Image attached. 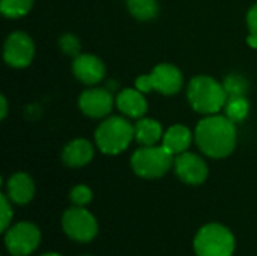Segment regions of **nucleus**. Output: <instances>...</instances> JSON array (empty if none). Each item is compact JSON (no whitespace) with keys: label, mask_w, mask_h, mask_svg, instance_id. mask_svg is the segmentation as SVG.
<instances>
[{"label":"nucleus","mask_w":257,"mask_h":256,"mask_svg":"<svg viewBox=\"0 0 257 256\" xmlns=\"http://www.w3.org/2000/svg\"><path fill=\"white\" fill-rule=\"evenodd\" d=\"M196 143L199 149L211 158L230 155L236 145L235 122L227 116L208 115L196 128Z\"/></svg>","instance_id":"nucleus-1"},{"label":"nucleus","mask_w":257,"mask_h":256,"mask_svg":"<svg viewBox=\"0 0 257 256\" xmlns=\"http://www.w3.org/2000/svg\"><path fill=\"white\" fill-rule=\"evenodd\" d=\"M188 100L191 107L203 115H217L227 101L223 84L209 75H197L188 84Z\"/></svg>","instance_id":"nucleus-2"},{"label":"nucleus","mask_w":257,"mask_h":256,"mask_svg":"<svg viewBox=\"0 0 257 256\" xmlns=\"http://www.w3.org/2000/svg\"><path fill=\"white\" fill-rule=\"evenodd\" d=\"M136 137L134 127L123 118L111 116L99 124L95 131L96 146L101 152L116 155L125 151Z\"/></svg>","instance_id":"nucleus-3"},{"label":"nucleus","mask_w":257,"mask_h":256,"mask_svg":"<svg viewBox=\"0 0 257 256\" xmlns=\"http://www.w3.org/2000/svg\"><path fill=\"white\" fill-rule=\"evenodd\" d=\"M235 237L221 223H208L194 237L197 256H232L235 252Z\"/></svg>","instance_id":"nucleus-4"},{"label":"nucleus","mask_w":257,"mask_h":256,"mask_svg":"<svg viewBox=\"0 0 257 256\" xmlns=\"http://www.w3.org/2000/svg\"><path fill=\"white\" fill-rule=\"evenodd\" d=\"M175 163V155L164 146H142L133 158V170L145 180H157L164 177Z\"/></svg>","instance_id":"nucleus-5"},{"label":"nucleus","mask_w":257,"mask_h":256,"mask_svg":"<svg viewBox=\"0 0 257 256\" xmlns=\"http://www.w3.org/2000/svg\"><path fill=\"white\" fill-rule=\"evenodd\" d=\"M182 86V74L181 71L170 63L157 65L151 74L140 75L136 80V88L140 92L158 91L164 95H175L179 92Z\"/></svg>","instance_id":"nucleus-6"},{"label":"nucleus","mask_w":257,"mask_h":256,"mask_svg":"<svg viewBox=\"0 0 257 256\" xmlns=\"http://www.w3.org/2000/svg\"><path fill=\"white\" fill-rule=\"evenodd\" d=\"M62 228L65 234L78 243H89L98 234V222L84 207H72L62 216Z\"/></svg>","instance_id":"nucleus-7"},{"label":"nucleus","mask_w":257,"mask_h":256,"mask_svg":"<svg viewBox=\"0 0 257 256\" xmlns=\"http://www.w3.org/2000/svg\"><path fill=\"white\" fill-rule=\"evenodd\" d=\"M5 246L11 256H29L41 243V231L32 222H20L6 229Z\"/></svg>","instance_id":"nucleus-8"},{"label":"nucleus","mask_w":257,"mask_h":256,"mask_svg":"<svg viewBox=\"0 0 257 256\" xmlns=\"http://www.w3.org/2000/svg\"><path fill=\"white\" fill-rule=\"evenodd\" d=\"M35 56V44L24 32H14L8 36L3 47V57L14 68L27 66Z\"/></svg>","instance_id":"nucleus-9"},{"label":"nucleus","mask_w":257,"mask_h":256,"mask_svg":"<svg viewBox=\"0 0 257 256\" xmlns=\"http://www.w3.org/2000/svg\"><path fill=\"white\" fill-rule=\"evenodd\" d=\"M175 172L178 178L190 186H199L208 178V164L202 157L193 152H182L175 155Z\"/></svg>","instance_id":"nucleus-10"},{"label":"nucleus","mask_w":257,"mask_h":256,"mask_svg":"<svg viewBox=\"0 0 257 256\" xmlns=\"http://www.w3.org/2000/svg\"><path fill=\"white\" fill-rule=\"evenodd\" d=\"M81 112L89 118H104L111 112L113 97L107 89L92 88L84 91L78 100Z\"/></svg>","instance_id":"nucleus-11"},{"label":"nucleus","mask_w":257,"mask_h":256,"mask_svg":"<svg viewBox=\"0 0 257 256\" xmlns=\"http://www.w3.org/2000/svg\"><path fill=\"white\" fill-rule=\"evenodd\" d=\"M72 71L75 77L84 84H96L104 78L105 66L96 56L80 54L72 62Z\"/></svg>","instance_id":"nucleus-12"},{"label":"nucleus","mask_w":257,"mask_h":256,"mask_svg":"<svg viewBox=\"0 0 257 256\" xmlns=\"http://www.w3.org/2000/svg\"><path fill=\"white\" fill-rule=\"evenodd\" d=\"M6 196L17 205L29 204L35 196L33 180L24 172L14 174L6 183Z\"/></svg>","instance_id":"nucleus-13"},{"label":"nucleus","mask_w":257,"mask_h":256,"mask_svg":"<svg viewBox=\"0 0 257 256\" xmlns=\"http://www.w3.org/2000/svg\"><path fill=\"white\" fill-rule=\"evenodd\" d=\"M116 106L117 109L130 116V118H142L148 110V103L143 97V92L136 89H123L116 97Z\"/></svg>","instance_id":"nucleus-14"},{"label":"nucleus","mask_w":257,"mask_h":256,"mask_svg":"<svg viewBox=\"0 0 257 256\" xmlns=\"http://www.w3.org/2000/svg\"><path fill=\"white\" fill-rule=\"evenodd\" d=\"M93 158V146L84 139H75L69 142L62 151V160L69 167L86 166Z\"/></svg>","instance_id":"nucleus-15"},{"label":"nucleus","mask_w":257,"mask_h":256,"mask_svg":"<svg viewBox=\"0 0 257 256\" xmlns=\"http://www.w3.org/2000/svg\"><path fill=\"white\" fill-rule=\"evenodd\" d=\"M193 142V134L185 125H172L163 136V146L173 155L185 152Z\"/></svg>","instance_id":"nucleus-16"},{"label":"nucleus","mask_w":257,"mask_h":256,"mask_svg":"<svg viewBox=\"0 0 257 256\" xmlns=\"http://www.w3.org/2000/svg\"><path fill=\"white\" fill-rule=\"evenodd\" d=\"M134 130H136V140L143 146H154L164 136L160 122L149 118L140 119L134 125Z\"/></svg>","instance_id":"nucleus-17"},{"label":"nucleus","mask_w":257,"mask_h":256,"mask_svg":"<svg viewBox=\"0 0 257 256\" xmlns=\"http://www.w3.org/2000/svg\"><path fill=\"white\" fill-rule=\"evenodd\" d=\"M126 5H128L131 15L142 21L155 18L160 9L157 0H128Z\"/></svg>","instance_id":"nucleus-18"},{"label":"nucleus","mask_w":257,"mask_h":256,"mask_svg":"<svg viewBox=\"0 0 257 256\" xmlns=\"http://www.w3.org/2000/svg\"><path fill=\"white\" fill-rule=\"evenodd\" d=\"M250 104L245 100L244 95L241 97H227V101L224 104L226 116L233 122H242L248 116Z\"/></svg>","instance_id":"nucleus-19"},{"label":"nucleus","mask_w":257,"mask_h":256,"mask_svg":"<svg viewBox=\"0 0 257 256\" xmlns=\"http://www.w3.org/2000/svg\"><path fill=\"white\" fill-rule=\"evenodd\" d=\"M33 6V0H0V11L8 18L24 17Z\"/></svg>","instance_id":"nucleus-20"},{"label":"nucleus","mask_w":257,"mask_h":256,"mask_svg":"<svg viewBox=\"0 0 257 256\" xmlns=\"http://www.w3.org/2000/svg\"><path fill=\"white\" fill-rule=\"evenodd\" d=\"M223 86L227 92V97H241L245 95L248 89V81L241 74H230L224 78Z\"/></svg>","instance_id":"nucleus-21"},{"label":"nucleus","mask_w":257,"mask_h":256,"mask_svg":"<svg viewBox=\"0 0 257 256\" xmlns=\"http://www.w3.org/2000/svg\"><path fill=\"white\" fill-rule=\"evenodd\" d=\"M92 190L84 186V184H78L75 187H72L71 193H69V199L74 205L77 207H86L87 204H90L92 201Z\"/></svg>","instance_id":"nucleus-22"},{"label":"nucleus","mask_w":257,"mask_h":256,"mask_svg":"<svg viewBox=\"0 0 257 256\" xmlns=\"http://www.w3.org/2000/svg\"><path fill=\"white\" fill-rule=\"evenodd\" d=\"M0 217H2L0 231L2 232H6V229L11 226V222H12V217H14L11 199L6 195H2L0 196Z\"/></svg>","instance_id":"nucleus-23"},{"label":"nucleus","mask_w":257,"mask_h":256,"mask_svg":"<svg viewBox=\"0 0 257 256\" xmlns=\"http://www.w3.org/2000/svg\"><path fill=\"white\" fill-rule=\"evenodd\" d=\"M60 47L66 54H77L80 50V42L74 35H65L60 39Z\"/></svg>","instance_id":"nucleus-24"},{"label":"nucleus","mask_w":257,"mask_h":256,"mask_svg":"<svg viewBox=\"0 0 257 256\" xmlns=\"http://www.w3.org/2000/svg\"><path fill=\"white\" fill-rule=\"evenodd\" d=\"M247 24H248L250 33H257V3L247 14Z\"/></svg>","instance_id":"nucleus-25"},{"label":"nucleus","mask_w":257,"mask_h":256,"mask_svg":"<svg viewBox=\"0 0 257 256\" xmlns=\"http://www.w3.org/2000/svg\"><path fill=\"white\" fill-rule=\"evenodd\" d=\"M0 101H2V113H0V116H2V119H5L6 113H8V103H6L5 97H0Z\"/></svg>","instance_id":"nucleus-26"},{"label":"nucleus","mask_w":257,"mask_h":256,"mask_svg":"<svg viewBox=\"0 0 257 256\" xmlns=\"http://www.w3.org/2000/svg\"><path fill=\"white\" fill-rule=\"evenodd\" d=\"M247 42H248L250 47L257 48V33H250L248 38H247Z\"/></svg>","instance_id":"nucleus-27"},{"label":"nucleus","mask_w":257,"mask_h":256,"mask_svg":"<svg viewBox=\"0 0 257 256\" xmlns=\"http://www.w3.org/2000/svg\"><path fill=\"white\" fill-rule=\"evenodd\" d=\"M41 256H62L60 253H54V252H50V253H44V255Z\"/></svg>","instance_id":"nucleus-28"},{"label":"nucleus","mask_w":257,"mask_h":256,"mask_svg":"<svg viewBox=\"0 0 257 256\" xmlns=\"http://www.w3.org/2000/svg\"><path fill=\"white\" fill-rule=\"evenodd\" d=\"M83 256H90V255H83Z\"/></svg>","instance_id":"nucleus-29"}]
</instances>
